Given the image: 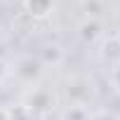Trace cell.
<instances>
[{
  "label": "cell",
  "instance_id": "obj_3",
  "mask_svg": "<svg viewBox=\"0 0 120 120\" xmlns=\"http://www.w3.org/2000/svg\"><path fill=\"white\" fill-rule=\"evenodd\" d=\"M17 75L19 78H24V80H35L38 75H40V61L38 59H33V56H26V59H21V61L17 64Z\"/></svg>",
  "mask_w": 120,
  "mask_h": 120
},
{
  "label": "cell",
  "instance_id": "obj_1",
  "mask_svg": "<svg viewBox=\"0 0 120 120\" xmlns=\"http://www.w3.org/2000/svg\"><path fill=\"white\" fill-rule=\"evenodd\" d=\"M99 56H101V61L108 66V71H113V68L120 64V38H118V35L106 38V40L101 42Z\"/></svg>",
  "mask_w": 120,
  "mask_h": 120
},
{
  "label": "cell",
  "instance_id": "obj_6",
  "mask_svg": "<svg viewBox=\"0 0 120 120\" xmlns=\"http://www.w3.org/2000/svg\"><path fill=\"white\" fill-rule=\"evenodd\" d=\"M90 120H118L113 113H106V111H101V113H94V115H90Z\"/></svg>",
  "mask_w": 120,
  "mask_h": 120
},
{
  "label": "cell",
  "instance_id": "obj_2",
  "mask_svg": "<svg viewBox=\"0 0 120 120\" xmlns=\"http://www.w3.org/2000/svg\"><path fill=\"white\" fill-rule=\"evenodd\" d=\"M24 10L33 19H45L54 10V0H24Z\"/></svg>",
  "mask_w": 120,
  "mask_h": 120
},
{
  "label": "cell",
  "instance_id": "obj_5",
  "mask_svg": "<svg viewBox=\"0 0 120 120\" xmlns=\"http://www.w3.org/2000/svg\"><path fill=\"white\" fill-rule=\"evenodd\" d=\"M111 85L115 87V92H120V64L111 71Z\"/></svg>",
  "mask_w": 120,
  "mask_h": 120
},
{
  "label": "cell",
  "instance_id": "obj_4",
  "mask_svg": "<svg viewBox=\"0 0 120 120\" xmlns=\"http://www.w3.org/2000/svg\"><path fill=\"white\" fill-rule=\"evenodd\" d=\"M80 35H82L87 42H92V40L99 35V24H97L94 19H92V21H85V24L80 26Z\"/></svg>",
  "mask_w": 120,
  "mask_h": 120
}]
</instances>
